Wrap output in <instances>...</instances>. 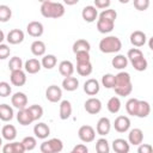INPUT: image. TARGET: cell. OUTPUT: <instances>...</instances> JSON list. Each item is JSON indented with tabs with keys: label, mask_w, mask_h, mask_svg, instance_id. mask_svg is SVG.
<instances>
[{
	"label": "cell",
	"mask_w": 153,
	"mask_h": 153,
	"mask_svg": "<svg viewBox=\"0 0 153 153\" xmlns=\"http://www.w3.org/2000/svg\"><path fill=\"white\" fill-rule=\"evenodd\" d=\"M117 96L126 97L129 96L133 91V84L130 74L127 72H120L115 75V85L112 87Z\"/></svg>",
	"instance_id": "6da1fadb"
},
{
	"label": "cell",
	"mask_w": 153,
	"mask_h": 153,
	"mask_svg": "<svg viewBox=\"0 0 153 153\" xmlns=\"http://www.w3.org/2000/svg\"><path fill=\"white\" fill-rule=\"evenodd\" d=\"M66 10L65 6L61 2H54V1H45L41 5V14L44 18H53L57 19L61 18L65 14Z\"/></svg>",
	"instance_id": "7a4b0ae2"
},
{
	"label": "cell",
	"mask_w": 153,
	"mask_h": 153,
	"mask_svg": "<svg viewBox=\"0 0 153 153\" xmlns=\"http://www.w3.org/2000/svg\"><path fill=\"white\" fill-rule=\"evenodd\" d=\"M122 48V42L116 36H106L102 38L99 42V50L104 54H114L118 53Z\"/></svg>",
	"instance_id": "3957f363"
},
{
	"label": "cell",
	"mask_w": 153,
	"mask_h": 153,
	"mask_svg": "<svg viewBox=\"0 0 153 153\" xmlns=\"http://www.w3.org/2000/svg\"><path fill=\"white\" fill-rule=\"evenodd\" d=\"M39 149L42 153H59L63 149V142L57 137H53L43 141L39 146Z\"/></svg>",
	"instance_id": "277c9868"
},
{
	"label": "cell",
	"mask_w": 153,
	"mask_h": 153,
	"mask_svg": "<svg viewBox=\"0 0 153 153\" xmlns=\"http://www.w3.org/2000/svg\"><path fill=\"white\" fill-rule=\"evenodd\" d=\"M78 136L79 139L82 141V142H92L94 139H96V130L88 126V124H85V126H81L78 130Z\"/></svg>",
	"instance_id": "5b68a950"
},
{
	"label": "cell",
	"mask_w": 153,
	"mask_h": 153,
	"mask_svg": "<svg viewBox=\"0 0 153 153\" xmlns=\"http://www.w3.org/2000/svg\"><path fill=\"white\" fill-rule=\"evenodd\" d=\"M45 98L51 103H57L62 98V90L57 85H50L45 90Z\"/></svg>",
	"instance_id": "8992f818"
},
{
	"label": "cell",
	"mask_w": 153,
	"mask_h": 153,
	"mask_svg": "<svg viewBox=\"0 0 153 153\" xmlns=\"http://www.w3.org/2000/svg\"><path fill=\"white\" fill-rule=\"evenodd\" d=\"M84 106H85L86 112H88V114H91V115H96V114L100 112V110H102V102H100L98 98L91 97V98H88V99L85 102Z\"/></svg>",
	"instance_id": "52a82bcc"
},
{
	"label": "cell",
	"mask_w": 153,
	"mask_h": 153,
	"mask_svg": "<svg viewBox=\"0 0 153 153\" xmlns=\"http://www.w3.org/2000/svg\"><path fill=\"white\" fill-rule=\"evenodd\" d=\"M26 31L27 33L31 36V37H41L44 32V26L41 22H37V20H33V22H30L26 26Z\"/></svg>",
	"instance_id": "ba28073f"
},
{
	"label": "cell",
	"mask_w": 153,
	"mask_h": 153,
	"mask_svg": "<svg viewBox=\"0 0 153 153\" xmlns=\"http://www.w3.org/2000/svg\"><path fill=\"white\" fill-rule=\"evenodd\" d=\"M114 127H115V130L118 131V133H126L129 130L130 128V120L128 116H118L116 117L115 122H114Z\"/></svg>",
	"instance_id": "9c48e42d"
},
{
	"label": "cell",
	"mask_w": 153,
	"mask_h": 153,
	"mask_svg": "<svg viewBox=\"0 0 153 153\" xmlns=\"http://www.w3.org/2000/svg\"><path fill=\"white\" fill-rule=\"evenodd\" d=\"M10 80H11V84L14 86H23L26 82V74L23 69L11 71Z\"/></svg>",
	"instance_id": "30bf717a"
},
{
	"label": "cell",
	"mask_w": 153,
	"mask_h": 153,
	"mask_svg": "<svg viewBox=\"0 0 153 153\" xmlns=\"http://www.w3.org/2000/svg\"><path fill=\"white\" fill-rule=\"evenodd\" d=\"M11 103L18 110L24 109V108L27 106V97H26V94L24 92H16L11 97Z\"/></svg>",
	"instance_id": "8fae6325"
},
{
	"label": "cell",
	"mask_w": 153,
	"mask_h": 153,
	"mask_svg": "<svg viewBox=\"0 0 153 153\" xmlns=\"http://www.w3.org/2000/svg\"><path fill=\"white\" fill-rule=\"evenodd\" d=\"M110 129H111V122L108 117H100L97 122V126H96V131L97 134L104 136V135H108L110 133Z\"/></svg>",
	"instance_id": "7c38bea8"
},
{
	"label": "cell",
	"mask_w": 153,
	"mask_h": 153,
	"mask_svg": "<svg viewBox=\"0 0 153 153\" xmlns=\"http://www.w3.org/2000/svg\"><path fill=\"white\" fill-rule=\"evenodd\" d=\"M100 90V86H99V82L97 79H88L85 81L84 84V92L88 96H96Z\"/></svg>",
	"instance_id": "4fadbf2b"
},
{
	"label": "cell",
	"mask_w": 153,
	"mask_h": 153,
	"mask_svg": "<svg viewBox=\"0 0 153 153\" xmlns=\"http://www.w3.org/2000/svg\"><path fill=\"white\" fill-rule=\"evenodd\" d=\"M33 134L37 139H47L50 135V128L48 124H45L44 122H39L37 124H35L33 127Z\"/></svg>",
	"instance_id": "5bb4252c"
},
{
	"label": "cell",
	"mask_w": 153,
	"mask_h": 153,
	"mask_svg": "<svg viewBox=\"0 0 153 153\" xmlns=\"http://www.w3.org/2000/svg\"><path fill=\"white\" fill-rule=\"evenodd\" d=\"M81 17L87 23H93L98 17V11L94 6H85L81 11Z\"/></svg>",
	"instance_id": "9a60e30c"
},
{
	"label": "cell",
	"mask_w": 153,
	"mask_h": 153,
	"mask_svg": "<svg viewBox=\"0 0 153 153\" xmlns=\"http://www.w3.org/2000/svg\"><path fill=\"white\" fill-rule=\"evenodd\" d=\"M146 41H147L146 33L140 30H136V31L131 32V35H130V43L136 48L143 47L146 44Z\"/></svg>",
	"instance_id": "2e32d148"
},
{
	"label": "cell",
	"mask_w": 153,
	"mask_h": 153,
	"mask_svg": "<svg viewBox=\"0 0 153 153\" xmlns=\"http://www.w3.org/2000/svg\"><path fill=\"white\" fill-rule=\"evenodd\" d=\"M17 121H18L19 124H22V126H29V124H31L32 122H35L33 118H32V116H31V114H30V111H29V109H27V106L24 108V109L18 110Z\"/></svg>",
	"instance_id": "e0dca14e"
},
{
	"label": "cell",
	"mask_w": 153,
	"mask_h": 153,
	"mask_svg": "<svg viewBox=\"0 0 153 153\" xmlns=\"http://www.w3.org/2000/svg\"><path fill=\"white\" fill-rule=\"evenodd\" d=\"M24 32L20 29H13L7 33L6 39L10 44H19L24 41Z\"/></svg>",
	"instance_id": "ac0fdd59"
},
{
	"label": "cell",
	"mask_w": 153,
	"mask_h": 153,
	"mask_svg": "<svg viewBox=\"0 0 153 153\" xmlns=\"http://www.w3.org/2000/svg\"><path fill=\"white\" fill-rule=\"evenodd\" d=\"M142 141H143V131L140 128H134L129 131V134H128L129 143H131L134 146H139Z\"/></svg>",
	"instance_id": "d6986e66"
},
{
	"label": "cell",
	"mask_w": 153,
	"mask_h": 153,
	"mask_svg": "<svg viewBox=\"0 0 153 153\" xmlns=\"http://www.w3.org/2000/svg\"><path fill=\"white\" fill-rule=\"evenodd\" d=\"M115 26V22L109 20V19H104V18H99L97 20V30L100 33H109L114 30Z\"/></svg>",
	"instance_id": "ffe728a7"
},
{
	"label": "cell",
	"mask_w": 153,
	"mask_h": 153,
	"mask_svg": "<svg viewBox=\"0 0 153 153\" xmlns=\"http://www.w3.org/2000/svg\"><path fill=\"white\" fill-rule=\"evenodd\" d=\"M151 112V105L146 100H139L137 102V105H136V112H135V116L136 117H140V118H145L149 115Z\"/></svg>",
	"instance_id": "44dd1931"
},
{
	"label": "cell",
	"mask_w": 153,
	"mask_h": 153,
	"mask_svg": "<svg viewBox=\"0 0 153 153\" xmlns=\"http://www.w3.org/2000/svg\"><path fill=\"white\" fill-rule=\"evenodd\" d=\"M72 104H71V102L69 100H67V99H65V100H62L61 103H60V110H59V116H60V118L62 120V121H65V120H68L69 117H71V115H72Z\"/></svg>",
	"instance_id": "7402d4cb"
},
{
	"label": "cell",
	"mask_w": 153,
	"mask_h": 153,
	"mask_svg": "<svg viewBox=\"0 0 153 153\" xmlns=\"http://www.w3.org/2000/svg\"><path fill=\"white\" fill-rule=\"evenodd\" d=\"M2 152L4 153H24L25 152V148L20 142L18 141H12L10 143H6L4 147H2Z\"/></svg>",
	"instance_id": "603a6c76"
},
{
	"label": "cell",
	"mask_w": 153,
	"mask_h": 153,
	"mask_svg": "<svg viewBox=\"0 0 153 153\" xmlns=\"http://www.w3.org/2000/svg\"><path fill=\"white\" fill-rule=\"evenodd\" d=\"M112 149L116 153H128L130 149L129 142L124 139H115L112 141Z\"/></svg>",
	"instance_id": "cb8c5ba5"
},
{
	"label": "cell",
	"mask_w": 153,
	"mask_h": 153,
	"mask_svg": "<svg viewBox=\"0 0 153 153\" xmlns=\"http://www.w3.org/2000/svg\"><path fill=\"white\" fill-rule=\"evenodd\" d=\"M24 68H25V72L26 73H29V74H36V73H38L41 71L42 65H41V62L37 59H29L25 62Z\"/></svg>",
	"instance_id": "d4e9b609"
},
{
	"label": "cell",
	"mask_w": 153,
	"mask_h": 153,
	"mask_svg": "<svg viewBox=\"0 0 153 153\" xmlns=\"http://www.w3.org/2000/svg\"><path fill=\"white\" fill-rule=\"evenodd\" d=\"M59 72L62 76H71L74 73V65L68 60H63L59 65Z\"/></svg>",
	"instance_id": "484cf974"
},
{
	"label": "cell",
	"mask_w": 153,
	"mask_h": 153,
	"mask_svg": "<svg viewBox=\"0 0 153 153\" xmlns=\"http://www.w3.org/2000/svg\"><path fill=\"white\" fill-rule=\"evenodd\" d=\"M1 135L7 141H13L17 136V129L13 124H5L1 128Z\"/></svg>",
	"instance_id": "4316f807"
},
{
	"label": "cell",
	"mask_w": 153,
	"mask_h": 153,
	"mask_svg": "<svg viewBox=\"0 0 153 153\" xmlns=\"http://www.w3.org/2000/svg\"><path fill=\"white\" fill-rule=\"evenodd\" d=\"M62 87L66 91H75L79 87V80L75 76H65V79L62 80Z\"/></svg>",
	"instance_id": "83f0119b"
},
{
	"label": "cell",
	"mask_w": 153,
	"mask_h": 153,
	"mask_svg": "<svg viewBox=\"0 0 153 153\" xmlns=\"http://www.w3.org/2000/svg\"><path fill=\"white\" fill-rule=\"evenodd\" d=\"M30 49H31V53H32L35 56H43V55L45 54V50H47L45 43H44L43 41H39V39L33 41V42L31 43Z\"/></svg>",
	"instance_id": "f1b7e54d"
},
{
	"label": "cell",
	"mask_w": 153,
	"mask_h": 153,
	"mask_svg": "<svg viewBox=\"0 0 153 153\" xmlns=\"http://www.w3.org/2000/svg\"><path fill=\"white\" fill-rule=\"evenodd\" d=\"M93 71L92 63L91 61H86V62H76V72L79 75L81 76H88Z\"/></svg>",
	"instance_id": "f546056e"
},
{
	"label": "cell",
	"mask_w": 153,
	"mask_h": 153,
	"mask_svg": "<svg viewBox=\"0 0 153 153\" xmlns=\"http://www.w3.org/2000/svg\"><path fill=\"white\" fill-rule=\"evenodd\" d=\"M13 109L8 104H0V120L8 122L13 118Z\"/></svg>",
	"instance_id": "4dcf8cb0"
},
{
	"label": "cell",
	"mask_w": 153,
	"mask_h": 153,
	"mask_svg": "<svg viewBox=\"0 0 153 153\" xmlns=\"http://www.w3.org/2000/svg\"><path fill=\"white\" fill-rule=\"evenodd\" d=\"M111 65L116 69H124L128 66V59H127V56L118 54L111 60Z\"/></svg>",
	"instance_id": "1f68e13d"
},
{
	"label": "cell",
	"mask_w": 153,
	"mask_h": 153,
	"mask_svg": "<svg viewBox=\"0 0 153 153\" xmlns=\"http://www.w3.org/2000/svg\"><path fill=\"white\" fill-rule=\"evenodd\" d=\"M91 50V44L88 43V41L80 38L78 41H75L73 43V53H78V51H90Z\"/></svg>",
	"instance_id": "d6a6232c"
},
{
	"label": "cell",
	"mask_w": 153,
	"mask_h": 153,
	"mask_svg": "<svg viewBox=\"0 0 153 153\" xmlns=\"http://www.w3.org/2000/svg\"><path fill=\"white\" fill-rule=\"evenodd\" d=\"M57 63V60H56V56L53 55V54H48V55H43L42 57V61H41V65L42 67H44L45 69H51L56 66Z\"/></svg>",
	"instance_id": "836d02e7"
},
{
	"label": "cell",
	"mask_w": 153,
	"mask_h": 153,
	"mask_svg": "<svg viewBox=\"0 0 153 153\" xmlns=\"http://www.w3.org/2000/svg\"><path fill=\"white\" fill-rule=\"evenodd\" d=\"M121 100L118 97H111L109 100H108V104H106V108L108 110L111 112V114H117L120 110H121Z\"/></svg>",
	"instance_id": "e575fe53"
},
{
	"label": "cell",
	"mask_w": 153,
	"mask_h": 153,
	"mask_svg": "<svg viewBox=\"0 0 153 153\" xmlns=\"http://www.w3.org/2000/svg\"><path fill=\"white\" fill-rule=\"evenodd\" d=\"M130 63H131V66L134 67V69H136L137 72H143V71H146L147 67H148V62H147V60L145 59V56H141V57H139V59L131 61Z\"/></svg>",
	"instance_id": "d590c367"
},
{
	"label": "cell",
	"mask_w": 153,
	"mask_h": 153,
	"mask_svg": "<svg viewBox=\"0 0 153 153\" xmlns=\"http://www.w3.org/2000/svg\"><path fill=\"white\" fill-rule=\"evenodd\" d=\"M96 151L98 153H109L110 152V146H109L108 140L104 139V137L98 139L97 142H96Z\"/></svg>",
	"instance_id": "8d00e7d4"
},
{
	"label": "cell",
	"mask_w": 153,
	"mask_h": 153,
	"mask_svg": "<svg viewBox=\"0 0 153 153\" xmlns=\"http://www.w3.org/2000/svg\"><path fill=\"white\" fill-rule=\"evenodd\" d=\"M12 17V10L7 5H0V22L6 23Z\"/></svg>",
	"instance_id": "74e56055"
},
{
	"label": "cell",
	"mask_w": 153,
	"mask_h": 153,
	"mask_svg": "<svg viewBox=\"0 0 153 153\" xmlns=\"http://www.w3.org/2000/svg\"><path fill=\"white\" fill-rule=\"evenodd\" d=\"M29 111L33 118V121H38L42 116H43V108L41 105H37V104H33V105H30L29 108Z\"/></svg>",
	"instance_id": "f35d334b"
},
{
	"label": "cell",
	"mask_w": 153,
	"mask_h": 153,
	"mask_svg": "<svg viewBox=\"0 0 153 153\" xmlns=\"http://www.w3.org/2000/svg\"><path fill=\"white\" fill-rule=\"evenodd\" d=\"M22 143H23L25 151H32L37 146V140H36L35 136H25L22 140Z\"/></svg>",
	"instance_id": "ab89813d"
},
{
	"label": "cell",
	"mask_w": 153,
	"mask_h": 153,
	"mask_svg": "<svg viewBox=\"0 0 153 153\" xmlns=\"http://www.w3.org/2000/svg\"><path fill=\"white\" fill-rule=\"evenodd\" d=\"M8 68L10 71H16V69H23V60L19 56H13L8 61Z\"/></svg>",
	"instance_id": "60d3db41"
},
{
	"label": "cell",
	"mask_w": 153,
	"mask_h": 153,
	"mask_svg": "<svg viewBox=\"0 0 153 153\" xmlns=\"http://www.w3.org/2000/svg\"><path fill=\"white\" fill-rule=\"evenodd\" d=\"M102 85H103L105 88H112L114 85H115V75L111 74V73L104 74V75L102 76Z\"/></svg>",
	"instance_id": "b9f144b4"
},
{
	"label": "cell",
	"mask_w": 153,
	"mask_h": 153,
	"mask_svg": "<svg viewBox=\"0 0 153 153\" xmlns=\"http://www.w3.org/2000/svg\"><path fill=\"white\" fill-rule=\"evenodd\" d=\"M99 18H104V19H109V20L115 22L116 18H117V13H116V11L112 10V8H105V10H103V11L100 12Z\"/></svg>",
	"instance_id": "7bdbcfd3"
},
{
	"label": "cell",
	"mask_w": 153,
	"mask_h": 153,
	"mask_svg": "<svg viewBox=\"0 0 153 153\" xmlns=\"http://www.w3.org/2000/svg\"><path fill=\"white\" fill-rule=\"evenodd\" d=\"M137 102H139V99H136V98H130V99H128V102L126 103V110H127V112H128L129 115L135 116Z\"/></svg>",
	"instance_id": "ee69618b"
},
{
	"label": "cell",
	"mask_w": 153,
	"mask_h": 153,
	"mask_svg": "<svg viewBox=\"0 0 153 153\" xmlns=\"http://www.w3.org/2000/svg\"><path fill=\"white\" fill-rule=\"evenodd\" d=\"M141 56H143V53L139 48H131L127 53V59L130 62L134 61V60H136V59H139V57H141Z\"/></svg>",
	"instance_id": "f6af8a7d"
},
{
	"label": "cell",
	"mask_w": 153,
	"mask_h": 153,
	"mask_svg": "<svg viewBox=\"0 0 153 153\" xmlns=\"http://www.w3.org/2000/svg\"><path fill=\"white\" fill-rule=\"evenodd\" d=\"M12 92V88L8 82L0 81V97H8Z\"/></svg>",
	"instance_id": "bcb514c9"
},
{
	"label": "cell",
	"mask_w": 153,
	"mask_h": 153,
	"mask_svg": "<svg viewBox=\"0 0 153 153\" xmlns=\"http://www.w3.org/2000/svg\"><path fill=\"white\" fill-rule=\"evenodd\" d=\"M133 2L137 11H146L149 7V0H133Z\"/></svg>",
	"instance_id": "7dc6e473"
},
{
	"label": "cell",
	"mask_w": 153,
	"mask_h": 153,
	"mask_svg": "<svg viewBox=\"0 0 153 153\" xmlns=\"http://www.w3.org/2000/svg\"><path fill=\"white\" fill-rule=\"evenodd\" d=\"M75 57H76V62L91 61L90 60V51H78V53H75Z\"/></svg>",
	"instance_id": "c3c4849f"
},
{
	"label": "cell",
	"mask_w": 153,
	"mask_h": 153,
	"mask_svg": "<svg viewBox=\"0 0 153 153\" xmlns=\"http://www.w3.org/2000/svg\"><path fill=\"white\" fill-rule=\"evenodd\" d=\"M11 54V49L8 48L7 44H4V43H0V60H5L10 56Z\"/></svg>",
	"instance_id": "681fc988"
},
{
	"label": "cell",
	"mask_w": 153,
	"mask_h": 153,
	"mask_svg": "<svg viewBox=\"0 0 153 153\" xmlns=\"http://www.w3.org/2000/svg\"><path fill=\"white\" fill-rule=\"evenodd\" d=\"M93 2H94V7L96 8H108L109 6H110V4H111V1L110 0H93Z\"/></svg>",
	"instance_id": "f907efd6"
},
{
	"label": "cell",
	"mask_w": 153,
	"mask_h": 153,
	"mask_svg": "<svg viewBox=\"0 0 153 153\" xmlns=\"http://www.w3.org/2000/svg\"><path fill=\"white\" fill-rule=\"evenodd\" d=\"M153 151V147L149 145V143H140L139 145V148H137V152L139 153H152Z\"/></svg>",
	"instance_id": "816d5d0a"
},
{
	"label": "cell",
	"mask_w": 153,
	"mask_h": 153,
	"mask_svg": "<svg viewBox=\"0 0 153 153\" xmlns=\"http://www.w3.org/2000/svg\"><path fill=\"white\" fill-rule=\"evenodd\" d=\"M87 152H88V148L84 143H79V145L74 146L72 149V153H87Z\"/></svg>",
	"instance_id": "f5cc1de1"
},
{
	"label": "cell",
	"mask_w": 153,
	"mask_h": 153,
	"mask_svg": "<svg viewBox=\"0 0 153 153\" xmlns=\"http://www.w3.org/2000/svg\"><path fill=\"white\" fill-rule=\"evenodd\" d=\"M63 2H65L66 5H68V6H73V5L78 4L79 0H63Z\"/></svg>",
	"instance_id": "db71d44e"
},
{
	"label": "cell",
	"mask_w": 153,
	"mask_h": 153,
	"mask_svg": "<svg viewBox=\"0 0 153 153\" xmlns=\"http://www.w3.org/2000/svg\"><path fill=\"white\" fill-rule=\"evenodd\" d=\"M5 39V33L2 30H0V43H2V41Z\"/></svg>",
	"instance_id": "11a10c76"
},
{
	"label": "cell",
	"mask_w": 153,
	"mask_h": 153,
	"mask_svg": "<svg viewBox=\"0 0 153 153\" xmlns=\"http://www.w3.org/2000/svg\"><path fill=\"white\" fill-rule=\"evenodd\" d=\"M118 1H120L121 4H128V2L130 1V0H118Z\"/></svg>",
	"instance_id": "9f6ffc18"
},
{
	"label": "cell",
	"mask_w": 153,
	"mask_h": 153,
	"mask_svg": "<svg viewBox=\"0 0 153 153\" xmlns=\"http://www.w3.org/2000/svg\"><path fill=\"white\" fill-rule=\"evenodd\" d=\"M149 49H153V45H152V38H149Z\"/></svg>",
	"instance_id": "6f0895ef"
},
{
	"label": "cell",
	"mask_w": 153,
	"mask_h": 153,
	"mask_svg": "<svg viewBox=\"0 0 153 153\" xmlns=\"http://www.w3.org/2000/svg\"><path fill=\"white\" fill-rule=\"evenodd\" d=\"M39 2H45V1H51V0H38Z\"/></svg>",
	"instance_id": "680465c9"
},
{
	"label": "cell",
	"mask_w": 153,
	"mask_h": 153,
	"mask_svg": "<svg viewBox=\"0 0 153 153\" xmlns=\"http://www.w3.org/2000/svg\"><path fill=\"white\" fill-rule=\"evenodd\" d=\"M1 145H2V137L0 136V147H1Z\"/></svg>",
	"instance_id": "91938a15"
}]
</instances>
